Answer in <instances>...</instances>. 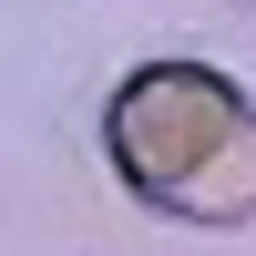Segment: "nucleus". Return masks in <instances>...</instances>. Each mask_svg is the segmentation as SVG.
I'll return each mask as SVG.
<instances>
[{"label":"nucleus","instance_id":"1","mask_svg":"<svg viewBox=\"0 0 256 256\" xmlns=\"http://www.w3.org/2000/svg\"><path fill=\"white\" fill-rule=\"evenodd\" d=\"M102 154L144 216L256 226V102L205 62H144L102 102Z\"/></svg>","mask_w":256,"mask_h":256}]
</instances>
